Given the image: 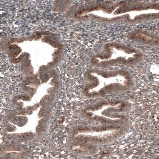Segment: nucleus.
<instances>
[{
    "label": "nucleus",
    "instance_id": "f257e3e1",
    "mask_svg": "<svg viewBox=\"0 0 159 159\" xmlns=\"http://www.w3.org/2000/svg\"><path fill=\"white\" fill-rule=\"evenodd\" d=\"M78 19L99 23L135 25L158 20L159 2L155 1H91L78 7Z\"/></svg>",
    "mask_w": 159,
    "mask_h": 159
},
{
    "label": "nucleus",
    "instance_id": "f03ea898",
    "mask_svg": "<svg viewBox=\"0 0 159 159\" xmlns=\"http://www.w3.org/2000/svg\"><path fill=\"white\" fill-rule=\"evenodd\" d=\"M133 84L134 80L128 71H106L94 69L88 73L85 90L89 96H103L127 90Z\"/></svg>",
    "mask_w": 159,
    "mask_h": 159
},
{
    "label": "nucleus",
    "instance_id": "7ed1b4c3",
    "mask_svg": "<svg viewBox=\"0 0 159 159\" xmlns=\"http://www.w3.org/2000/svg\"><path fill=\"white\" fill-rule=\"evenodd\" d=\"M144 58V53L140 50L119 43L110 42L105 44L101 52L93 57L91 63L97 67L133 66L140 63Z\"/></svg>",
    "mask_w": 159,
    "mask_h": 159
},
{
    "label": "nucleus",
    "instance_id": "20e7f679",
    "mask_svg": "<svg viewBox=\"0 0 159 159\" xmlns=\"http://www.w3.org/2000/svg\"><path fill=\"white\" fill-rule=\"evenodd\" d=\"M128 39L136 43L152 47H158V36L154 33L147 30L138 29L133 30L127 35Z\"/></svg>",
    "mask_w": 159,
    "mask_h": 159
}]
</instances>
